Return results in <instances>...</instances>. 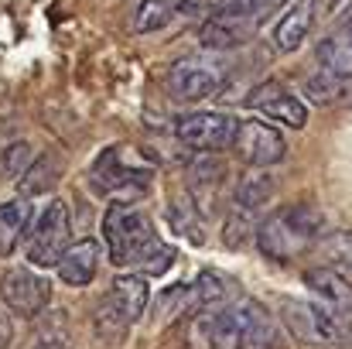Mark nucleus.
Here are the masks:
<instances>
[{
  "instance_id": "1",
  "label": "nucleus",
  "mask_w": 352,
  "mask_h": 349,
  "mask_svg": "<svg viewBox=\"0 0 352 349\" xmlns=\"http://www.w3.org/2000/svg\"><path fill=\"white\" fill-rule=\"evenodd\" d=\"M103 243L110 264L130 271L137 267L144 274H164L175 260V250L157 240L151 216L130 202H110V209L103 213Z\"/></svg>"
},
{
  "instance_id": "2",
  "label": "nucleus",
  "mask_w": 352,
  "mask_h": 349,
  "mask_svg": "<svg viewBox=\"0 0 352 349\" xmlns=\"http://www.w3.org/2000/svg\"><path fill=\"white\" fill-rule=\"evenodd\" d=\"M199 332L209 349H270L274 346V322L263 305L253 298L223 302L199 319Z\"/></svg>"
},
{
  "instance_id": "3",
  "label": "nucleus",
  "mask_w": 352,
  "mask_h": 349,
  "mask_svg": "<svg viewBox=\"0 0 352 349\" xmlns=\"http://www.w3.org/2000/svg\"><path fill=\"white\" fill-rule=\"evenodd\" d=\"M151 175L154 165L137 147H107L89 168V185L110 202H133L147 195Z\"/></svg>"
},
{
  "instance_id": "4",
  "label": "nucleus",
  "mask_w": 352,
  "mask_h": 349,
  "mask_svg": "<svg viewBox=\"0 0 352 349\" xmlns=\"http://www.w3.org/2000/svg\"><path fill=\"white\" fill-rule=\"evenodd\" d=\"M322 226H325V216L315 206H308V202L284 206L274 216H267L263 223H256V243L267 257L291 260L294 253H301L308 243H315L322 236Z\"/></svg>"
},
{
  "instance_id": "5",
  "label": "nucleus",
  "mask_w": 352,
  "mask_h": 349,
  "mask_svg": "<svg viewBox=\"0 0 352 349\" xmlns=\"http://www.w3.org/2000/svg\"><path fill=\"white\" fill-rule=\"evenodd\" d=\"M226 59L219 52H206V55H185L178 62H171L164 86L171 93V100L178 103H202L212 93H219V86L226 83Z\"/></svg>"
},
{
  "instance_id": "6",
  "label": "nucleus",
  "mask_w": 352,
  "mask_h": 349,
  "mask_svg": "<svg viewBox=\"0 0 352 349\" xmlns=\"http://www.w3.org/2000/svg\"><path fill=\"white\" fill-rule=\"evenodd\" d=\"M72 243V216L62 199H48V206L31 220L24 233V253L34 267H55Z\"/></svg>"
},
{
  "instance_id": "7",
  "label": "nucleus",
  "mask_w": 352,
  "mask_h": 349,
  "mask_svg": "<svg viewBox=\"0 0 352 349\" xmlns=\"http://www.w3.org/2000/svg\"><path fill=\"white\" fill-rule=\"evenodd\" d=\"M147 281L144 274H120L117 281L110 284L103 305L96 308V332L107 339H120L147 308Z\"/></svg>"
},
{
  "instance_id": "8",
  "label": "nucleus",
  "mask_w": 352,
  "mask_h": 349,
  "mask_svg": "<svg viewBox=\"0 0 352 349\" xmlns=\"http://www.w3.org/2000/svg\"><path fill=\"white\" fill-rule=\"evenodd\" d=\"M280 319H284L287 332L298 343H305V346H322V349L346 346L336 319L318 302H284L280 305Z\"/></svg>"
},
{
  "instance_id": "9",
  "label": "nucleus",
  "mask_w": 352,
  "mask_h": 349,
  "mask_svg": "<svg viewBox=\"0 0 352 349\" xmlns=\"http://www.w3.org/2000/svg\"><path fill=\"white\" fill-rule=\"evenodd\" d=\"M0 302L21 319H38L52 305V281L31 267H10L0 277Z\"/></svg>"
},
{
  "instance_id": "10",
  "label": "nucleus",
  "mask_w": 352,
  "mask_h": 349,
  "mask_svg": "<svg viewBox=\"0 0 352 349\" xmlns=\"http://www.w3.org/2000/svg\"><path fill=\"white\" fill-rule=\"evenodd\" d=\"M239 120L233 114H185L175 123L178 144L199 154H216L223 147H233Z\"/></svg>"
},
{
  "instance_id": "11",
  "label": "nucleus",
  "mask_w": 352,
  "mask_h": 349,
  "mask_svg": "<svg viewBox=\"0 0 352 349\" xmlns=\"http://www.w3.org/2000/svg\"><path fill=\"white\" fill-rule=\"evenodd\" d=\"M233 147L250 168H274L287 154V140L270 120H239Z\"/></svg>"
},
{
  "instance_id": "12",
  "label": "nucleus",
  "mask_w": 352,
  "mask_h": 349,
  "mask_svg": "<svg viewBox=\"0 0 352 349\" xmlns=\"http://www.w3.org/2000/svg\"><path fill=\"white\" fill-rule=\"evenodd\" d=\"M305 284L315 291L318 305L336 319L346 346H352V284L349 277L336 267H311L305 271Z\"/></svg>"
},
{
  "instance_id": "13",
  "label": "nucleus",
  "mask_w": 352,
  "mask_h": 349,
  "mask_svg": "<svg viewBox=\"0 0 352 349\" xmlns=\"http://www.w3.org/2000/svg\"><path fill=\"white\" fill-rule=\"evenodd\" d=\"M246 107L256 110V114L263 116V120H270V123H284V127H294V130H301V127L308 123L305 100H301L291 86H284L280 79H263V83H256V89L246 96Z\"/></svg>"
},
{
  "instance_id": "14",
  "label": "nucleus",
  "mask_w": 352,
  "mask_h": 349,
  "mask_svg": "<svg viewBox=\"0 0 352 349\" xmlns=\"http://www.w3.org/2000/svg\"><path fill=\"white\" fill-rule=\"evenodd\" d=\"M318 7H322V0H294V7L277 21V28H274V45H277V52H284V55H291V52H298L305 41H308V34H311V28H315V21H318Z\"/></svg>"
},
{
  "instance_id": "15",
  "label": "nucleus",
  "mask_w": 352,
  "mask_h": 349,
  "mask_svg": "<svg viewBox=\"0 0 352 349\" xmlns=\"http://www.w3.org/2000/svg\"><path fill=\"white\" fill-rule=\"evenodd\" d=\"M55 267H58V277L69 288L93 284V277L100 271V243L96 240H76V243H69V250L62 253V260Z\"/></svg>"
},
{
  "instance_id": "16",
  "label": "nucleus",
  "mask_w": 352,
  "mask_h": 349,
  "mask_svg": "<svg viewBox=\"0 0 352 349\" xmlns=\"http://www.w3.org/2000/svg\"><path fill=\"white\" fill-rule=\"evenodd\" d=\"M182 14H188L185 0H137V7L130 14V31L133 34H154V31H164Z\"/></svg>"
},
{
  "instance_id": "17",
  "label": "nucleus",
  "mask_w": 352,
  "mask_h": 349,
  "mask_svg": "<svg viewBox=\"0 0 352 349\" xmlns=\"http://www.w3.org/2000/svg\"><path fill=\"white\" fill-rule=\"evenodd\" d=\"M318 62L322 69L352 79V14L346 17V24H339L318 41Z\"/></svg>"
},
{
  "instance_id": "18",
  "label": "nucleus",
  "mask_w": 352,
  "mask_h": 349,
  "mask_svg": "<svg viewBox=\"0 0 352 349\" xmlns=\"http://www.w3.org/2000/svg\"><path fill=\"white\" fill-rule=\"evenodd\" d=\"M246 24H250V17H219V14H212V17L202 24L199 41H202L209 52H230L239 41L250 38V28H246Z\"/></svg>"
},
{
  "instance_id": "19",
  "label": "nucleus",
  "mask_w": 352,
  "mask_h": 349,
  "mask_svg": "<svg viewBox=\"0 0 352 349\" xmlns=\"http://www.w3.org/2000/svg\"><path fill=\"white\" fill-rule=\"evenodd\" d=\"M31 349H72V326L65 312H52L45 308L34 319V332H31Z\"/></svg>"
},
{
  "instance_id": "20",
  "label": "nucleus",
  "mask_w": 352,
  "mask_h": 349,
  "mask_svg": "<svg viewBox=\"0 0 352 349\" xmlns=\"http://www.w3.org/2000/svg\"><path fill=\"white\" fill-rule=\"evenodd\" d=\"M31 220L34 216H31L28 199H14V202H3L0 206V257H10L21 246Z\"/></svg>"
},
{
  "instance_id": "21",
  "label": "nucleus",
  "mask_w": 352,
  "mask_h": 349,
  "mask_svg": "<svg viewBox=\"0 0 352 349\" xmlns=\"http://www.w3.org/2000/svg\"><path fill=\"white\" fill-rule=\"evenodd\" d=\"M305 93H308V100L318 103V107H339V103H346L352 96V79L322 69V72H311V76L305 79Z\"/></svg>"
},
{
  "instance_id": "22",
  "label": "nucleus",
  "mask_w": 352,
  "mask_h": 349,
  "mask_svg": "<svg viewBox=\"0 0 352 349\" xmlns=\"http://www.w3.org/2000/svg\"><path fill=\"white\" fill-rule=\"evenodd\" d=\"M55 182H58V161H55V154H41L38 161H31L24 168V175L17 178V189H21V199H31V195L52 192Z\"/></svg>"
},
{
  "instance_id": "23",
  "label": "nucleus",
  "mask_w": 352,
  "mask_h": 349,
  "mask_svg": "<svg viewBox=\"0 0 352 349\" xmlns=\"http://www.w3.org/2000/svg\"><path fill=\"white\" fill-rule=\"evenodd\" d=\"M274 195V178L267 175V168H253L250 175L239 178L236 185V195L233 202L239 209H250V213H260L267 206V199Z\"/></svg>"
},
{
  "instance_id": "24",
  "label": "nucleus",
  "mask_w": 352,
  "mask_h": 349,
  "mask_svg": "<svg viewBox=\"0 0 352 349\" xmlns=\"http://www.w3.org/2000/svg\"><path fill=\"white\" fill-rule=\"evenodd\" d=\"M318 250L329 257V264L342 274H352V233L349 230H332V233H322L318 240Z\"/></svg>"
},
{
  "instance_id": "25",
  "label": "nucleus",
  "mask_w": 352,
  "mask_h": 349,
  "mask_svg": "<svg viewBox=\"0 0 352 349\" xmlns=\"http://www.w3.org/2000/svg\"><path fill=\"white\" fill-rule=\"evenodd\" d=\"M253 236H256V213L236 206L233 213H230V220H226V226H223V240L230 246H239V243H246Z\"/></svg>"
},
{
  "instance_id": "26",
  "label": "nucleus",
  "mask_w": 352,
  "mask_h": 349,
  "mask_svg": "<svg viewBox=\"0 0 352 349\" xmlns=\"http://www.w3.org/2000/svg\"><path fill=\"white\" fill-rule=\"evenodd\" d=\"M28 165H31V147H28L24 140H14V144L3 147V154H0V171H3L7 178H21Z\"/></svg>"
},
{
  "instance_id": "27",
  "label": "nucleus",
  "mask_w": 352,
  "mask_h": 349,
  "mask_svg": "<svg viewBox=\"0 0 352 349\" xmlns=\"http://www.w3.org/2000/svg\"><path fill=\"white\" fill-rule=\"evenodd\" d=\"M10 343H14V322L10 315L0 312V349H10Z\"/></svg>"
},
{
  "instance_id": "28",
  "label": "nucleus",
  "mask_w": 352,
  "mask_h": 349,
  "mask_svg": "<svg viewBox=\"0 0 352 349\" xmlns=\"http://www.w3.org/2000/svg\"><path fill=\"white\" fill-rule=\"evenodd\" d=\"M280 3H287V0H263V10H274V7H280Z\"/></svg>"
}]
</instances>
